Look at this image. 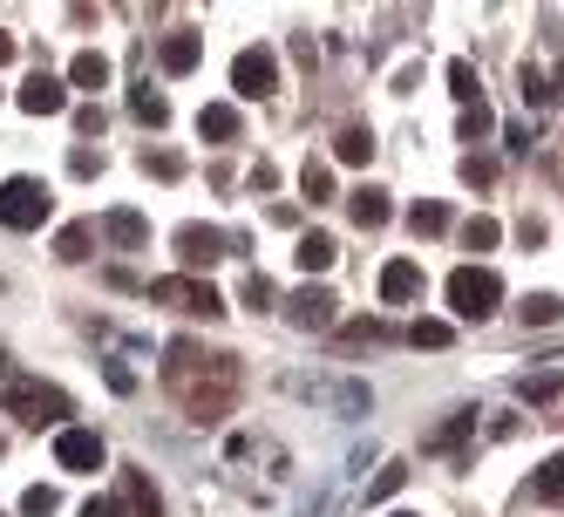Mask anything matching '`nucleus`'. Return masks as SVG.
I'll return each mask as SVG.
<instances>
[{
    "mask_svg": "<svg viewBox=\"0 0 564 517\" xmlns=\"http://www.w3.org/2000/svg\"><path fill=\"white\" fill-rule=\"evenodd\" d=\"M8 416H21L28 429H62V422L75 416V402H68L55 381H28V375H14V381H8Z\"/></svg>",
    "mask_w": 564,
    "mask_h": 517,
    "instance_id": "obj_1",
    "label": "nucleus"
},
{
    "mask_svg": "<svg viewBox=\"0 0 564 517\" xmlns=\"http://www.w3.org/2000/svg\"><path fill=\"white\" fill-rule=\"evenodd\" d=\"M48 212H55V197H48L42 177H8L0 184V225L8 231H42Z\"/></svg>",
    "mask_w": 564,
    "mask_h": 517,
    "instance_id": "obj_2",
    "label": "nucleus"
},
{
    "mask_svg": "<svg viewBox=\"0 0 564 517\" xmlns=\"http://www.w3.org/2000/svg\"><path fill=\"white\" fill-rule=\"evenodd\" d=\"M503 300V280L490 266H456L449 272V306H456V321H490Z\"/></svg>",
    "mask_w": 564,
    "mask_h": 517,
    "instance_id": "obj_3",
    "label": "nucleus"
},
{
    "mask_svg": "<svg viewBox=\"0 0 564 517\" xmlns=\"http://www.w3.org/2000/svg\"><path fill=\"white\" fill-rule=\"evenodd\" d=\"M231 89L246 96V103L272 96V89H279V55H272V49H238V55H231Z\"/></svg>",
    "mask_w": 564,
    "mask_h": 517,
    "instance_id": "obj_4",
    "label": "nucleus"
},
{
    "mask_svg": "<svg viewBox=\"0 0 564 517\" xmlns=\"http://www.w3.org/2000/svg\"><path fill=\"white\" fill-rule=\"evenodd\" d=\"M150 300H156V306H177V313H205V321H218V313H225L218 287L184 280V272H177V280H156V287H150Z\"/></svg>",
    "mask_w": 564,
    "mask_h": 517,
    "instance_id": "obj_5",
    "label": "nucleus"
},
{
    "mask_svg": "<svg viewBox=\"0 0 564 517\" xmlns=\"http://www.w3.org/2000/svg\"><path fill=\"white\" fill-rule=\"evenodd\" d=\"M55 463L75 470V476H89V470L109 463V450H102V435H96V429H62V435H55Z\"/></svg>",
    "mask_w": 564,
    "mask_h": 517,
    "instance_id": "obj_6",
    "label": "nucleus"
},
{
    "mask_svg": "<svg viewBox=\"0 0 564 517\" xmlns=\"http://www.w3.org/2000/svg\"><path fill=\"white\" fill-rule=\"evenodd\" d=\"M14 103H21L28 116H62V109H68V83H62V75H48V68H34Z\"/></svg>",
    "mask_w": 564,
    "mask_h": 517,
    "instance_id": "obj_7",
    "label": "nucleus"
},
{
    "mask_svg": "<svg viewBox=\"0 0 564 517\" xmlns=\"http://www.w3.org/2000/svg\"><path fill=\"white\" fill-rule=\"evenodd\" d=\"M225 246L231 238L218 231V225H177V259L197 272V266H212V259H225Z\"/></svg>",
    "mask_w": 564,
    "mask_h": 517,
    "instance_id": "obj_8",
    "label": "nucleus"
},
{
    "mask_svg": "<svg viewBox=\"0 0 564 517\" xmlns=\"http://www.w3.org/2000/svg\"><path fill=\"white\" fill-rule=\"evenodd\" d=\"M334 293L327 287H300L293 300H286V313H293V327H334Z\"/></svg>",
    "mask_w": 564,
    "mask_h": 517,
    "instance_id": "obj_9",
    "label": "nucleus"
},
{
    "mask_svg": "<svg viewBox=\"0 0 564 517\" xmlns=\"http://www.w3.org/2000/svg\"><path fill=\"white\" fill-rule=\"evenodd\" d=\"M415 293H422V266H415V259H388V266H381V300H388V306H409Z\"/></svg>",
    "mask_w": 564,
    "mask_h": 517,
    "instance_id": "obj_10",
    "label": "nucleus"
},
{
    "mask_svg": "<svg viewBox=\"0 0 564 517\" xmlns=\"http://www.w3.org/2000/svg\"><path fill=\"white\" fill-rule=\"evenodd\" d=\"M347 212H354V225H360V231H381V225H388V191H381V184L347 191Z\"/></svg>",
    "mask_w": 564,
    "mask_h": 517,
    "instance_id": "obj_11",
    "label": "nucleus"
},
{
    "mask_svg": "<svg viewBox=\"0 0 564 517\" xmlns=\"http://www.w3.org/2000/svg\"><path fill=\"white\" fill-rule=\"evenodd\" d=\"M102 238H109V246H123V252H137V246H150V218L143 212H109Z\"/></svg>",
    "mask_w": 564,
    "mask_h": 517,
    "instance_id": "obj_12",
    "label": "nucleus"
},
{
    "mask_svg": "<svg viewBox=\"0 0 564 517\" xmlns=\"http://www.w3.org/2000/svg\"><path fill=\"white\" fill-rule=\"evenodd\" d=\"M123 510L130 517H164V497H156V484L143 470H123Z\"/></svg>",
    "mask_w": 564,
    "mask_h": 517,
    "instance_id": "obj_13",
    "label": "nucleus"
},
{
    "mask_svg": "<svg viewBox=\"0 0 564 517\" xmlns=\"http://www.w3.org/2000/svg\"><path fill=\"white\" fill-rule=\"evenodd\" d=\"M197 55H205V42L197 34H164V49H156V62H164V75H191Z\"/></svg>",
    "mask_w": 564,
    "mask_h": 517,
    "instance_id": "obj_14",
    "label": "nucleus"
},
{
    "mask_svg": "<svg viewBox=\"0 0 564 517\" xmlns=\"http://www.w3.org/2000/svg\"><path fill=\"white\" fill-rule=\"evenodd\" d=\"M334 259H340V246H334L327 231H306L300 246H293V266H300V272H327Z\"/></svg>",
    "mask_w": 564,
    "mask_h": 517,
    "instance_id": "obj_15",
    "label": "nucleus"
},
{
    "mask_svg": "<svg viewBox=\"0 0 564 517\" xmlns=\"http://www.w3.org/2000/svg\"><path fill=\"white\" fill-rule=\"evenodd\" d=\"M197 137L231 143V137H238V109H231V103H205V109H197Z\"/></svg>",
    "mask_w": 564,
    "mask_h": 517,
    "instance_id": "obj_16",
    "label": "nucleus"
},
{
    "mask_svg": "<svg viewBox=\"0 0 564 517\" xmlns=\"http://www.w3.org/2000/svg\"><path fill=\"white\" fill-rule=\"evenodd\" d=\"M68 83L96 96V89L109 83V55H96V49H83V55H75V62H68Z\"/></svg>",
    "mask_w": 564,
    "mask_h": 517,
    "instance_id": "obj_17",
    "label": "nucleus"
},
{
    "mask_svg": "<svg viewBox=\"0 0 564 517\" xmlns=\"http://www.w3.org/2000/svg\"><path fill=\"white\" fill-rule=\"evenodd\" d=\"M497 238H503V225H497L490 212H476V218L463 225V252H497Z\"/></svg>",
    "mask_w": 564,
    "mask_h": 517,
    "instance_id": "obj_18",
    "label": "nucleus"
},
{
    "mask_svg": "<svg viewBox=\"0 0 564 517\" xmlns=\"http://www.w3.org/2000/svg\"><path fill=\"white\" fill-rule=\"evenodd\" d=\"M531 497H538V504H564V450L531 476Z\"/></svg>",
    "mask_w": 564,
    "mask_h": 517,
    "instance_id": "obj_19",
    "label": "nucleus"
},
{
    "mask_svg": "<svg viewBox=\"0 0 564 517\" xmlns=\"http://www.w3.org/2000/svg\"><path fill=\"white\" fill-rule=\"evenodd\" d=\"M334 157H340V164H368V157H375V137L360 130V123H347V130L334 137Z\"/></svg>",
    "mask_w": 564,
    "mask_h": 517,
    "instance_id": "obj_20",
    "label": "nucleus"
},
{
    "mask_svg": "<svg viewBox=\"0 0 564 517\" xmlns=\"http://www.w3.org/2000/svg\"><path fill=\"white\" fill-rule=\"evenodd\" d=\"M89 246H96V225H62V238H55V252H62L68 266H83Z\"/></svg>",
    "mask_w": 564,
    "mask_h": 517,
    "instance_id": "obj_21",
    "label": "nucleus"
},
{
    "mask_svg": "<svg viewBox=\"0 0 564 517\" xmlns=\"http://www.w3.org/2000/svg\"><path fill=\"white\" fill-rule=\"evenodd\" d=\"M409 231H415V238H435V231H449V205H435V197H422V205L409 212Z\"/></svg>",
    "mask_w": 564,
    "mask_h": 517,
    "instance_id": "obj_22",
    "label": "nucleus"
},
{
    "mask_svg": "<svg viewBox=\"0 0 564 517\" xmlns=\"http://www.w3.org/2000/svg\"><path fill=\"white\" fill-rule=\"evenodd\" d=\"M130 109H137V123H150V130H164V123H171V103H164V96H156L150 83H143V89L130 96Z\"/></svg>",
    "mask_w": 564,
    "mask_h": 517,
    "instance_id": "obj_23",
    "label": "nucleus"
},
{
    "mask_svg": "<svg viewBox=\"0 0 564 517\" xmlns=\"http://www.w3.org/2000/svg\"><path fill=\"white\" fill-rule=\"evenodd\" d=\"M449 96H456L463 109L482 103V83H476V68H469V62H449Z\"/></svg>",
    "mask_w": 564,
    "mask_h": 517,
    "instance_id": "obj_24",
    "label": "nucleus"
},
{
    "mask_svg": "<svg viewBox=\"0 0 564 517\" xmlns=\"http://www.w3.org/2000/svg\"><path fill=\"white\" fill-rule=\"evenodd\" d=\"M557 313H564V300H557V293H531V300H523V327H551Z\"/></svg>",
    "mask_w": 564,
    "mask_h": 517,
    "instance_id": "obj_25",
    "label": "nucleus"
},
{
    "mask_svg": "<svg viewBox=\"0 0 564 517\" xmlns=\"http://www.w3.org/2000/svg\"><path fill=\"white\" fill-rule=\"evenodd\" d=\"M300 191L313 197V205H327V197H334V171H327V164H306V171H300Z\"/></svg>",
    "mask_w": 564,
    "mask_h": 517,
    "instance_id": "obj_26",
    "label": "nucleus"
},
{
    "mask_svg": "<svg viewBox=\"0 0 564 517\" xmlns=\"http://www.w3.org/2000/svg\"><path fill=\"white\" fill-rule=\"evenodd\" d=\"M62 510V497L48 491V484H28V497H21V517H55Z\"/></svg>",
    "mask_w": 564,
    "mask_h": 517,
    "instance_id": "obj_27",
    "label": "nucleus"
},
{
    "mask_svg": "<svg viewBox=\"0 0 564 517\" xmlns=\"http://www.w3.org/2000/svg\"><path fill=\"white\" fill-rule=\"evenodd\" d=\"M409 341H415V347H449V341H456V327H449V321H415V327H409Z\"/></svg>",
    "mask_w": 564,
    "mask_h": 517,
    "instance_id": "obj_28",
    "label": "nucleus"
},
{
    "mask_svg": "<svg viewBox=\"0 0 564 517\" xmlns=\"http://www.w3.org/2000/svg\"><path fill=\"white\" fill-rule=\"evenodd\" d=\"M401 476H409V463H388V470L375 476V491H368V504H381V497H394V491H401Z\"/></svg>",
    "mask_w": 564,
    "mask_h": 517,
    "instance_id": "obj_29",
    "label": "nucleus"
},
{
    "mask_svg": "<svg viewBox=\"0 0 564 517\" xmlns=\"http://www.w3.org/2000/svg\"><path fill=\"white\" fill-rule=\"evenodd\" d=\"M238 300H246V306H272V280H265V272H252V280L238 287Z\"/></svg>",
    "mask_w": 564,
    "mask_h": 517,
    "instance_id": "obj_30",
    "label": "nucleus"
},
{
    "mask_svg": "<svg viewBox=\"0 0 564 517\" xmlns=\"http://www.w3.org/2000/svg\"><path fill=\"white\" fill-rule=\"evenodd\" d=\"M517 395H523V402H551V395H557V381H551V375H538V381L523 375V381H517Z\"/></svg>",
    "mask_w": 564,
    "mask_h": 517,
    "instance_id": "obj_31",
    "label": "nucleus"
},
{
    "mask_svg": "<svg viewBox=\"0 0 564 517\" xmlns=\"http://www.w3.org/2000/svg\"><path fill=\"white\" fill-rule=\"evenodd\" d=\"M490 177H497L490 157H463V184H490Z\"/></svg>",
    "mask_w": 564,
    "mask_h": 517,
    "instance_id": "obj_32",
    "label": "nucleus"
},
{
    "mask_svg": "<svg viewBox=\"0 0 564 517\" xmlns=\"http://www.w3.org/2000/svg\"><path fill=\"white\" fill-rule=\"evenodd\" d=\"M482 130H490V109H482V103H476V109H463V143H476Z\"/></svg>",
    "mask_w": 564,
    "mask_h": 517,
    "instance_id": "obj_33",
    "label": "nucleus"
},
{
    "mask_svg": "<svg viewBox=\"0 0 564 517\" xmlns=\"http://www.w3.org/2000/svg\"><path fill=\"white\" fill-rule=\"evenodd\" d=\"M68 171H75V177H96V171H102V157H96V150H75V157H68Z\"/></svg>",
    "mask_w": 564,
    "mask_h": 517,
    "instance_id": "obj_34",
    "label": "nucleus"
},
{
    "mask_svg": "<svg viewBox=\"0 0 564 517\" xmlns=\"http://www.w3.org/2000/svg\"><path fill=\"white\" fill-rule=\"evenodd\" d=\"M75 130H83V137H102V109H96V103L75 109Z\"/></svg>",
    "mask_w": 564,
    "mask_h": 517,
    "instance_id": "obj_35",
    "label": "nucleus"
},
{
    "mask_svg": "<svg viewBox=\"0 0 564 517\" xmlns=\"http://www.w3.org/2000/svg\"><path fill=\"white\" fill-rule=\"evenodd\" d=\"M83 517H123V504H116V497H89Z\"/></svg>",
    "mask_w": 564,
    "mask_h": 517,
    "instance_id": "obj_36",
    "label": "nucleus"
},
{
    "mask_svg": "<svg viewBox=\"0 0 564 517\" xmlns=\"http://www.w3.org/2000/svg\"><path fill=\"white\" fill-rule=\"evenodd\" d=\"M14 62V34H0V68H8Z\"/></svg>",
    "mask_w": 564,
    "mask_h": 517,
    "instance_id": "obj_37",
    "label": "nucleus"
},
{
    "mask_svg": "<svg viewBox=\"0 0 564 517\" xmlns=\"http://www.w3.org/2000/svg\"><path fill=\"white\" fill-rule=\"evenodd\" d=\"M388 517H422V510H388Z\"/></svg>",
    "mask_w": 564,
    "mask_h": 517,
    "instance_id": "obj_38",
    "label": "nucleus"
},
{
    "mask_svg": "<svg viewBox=\"0 0 564 517\" xmlns=\"http://www.w3.org/2000/svg\"><path fill=\"white\" fill-rule=\"evenodd\" d=\"M0 517H8V510H0Z\"/></svg>",
    "mask_w": 564,
    "mask_h": 517,
    "instance_id": "obj_39",
    "label": "nucleus"
},
{
    "mask_svg": "<svg viewBox=\"0 0 564 517\" xmlns=\"http://www.w3.org/2000/svg\"><path fill=\"white\" fill-rule=\"evenodd\" d=\"M0 450H8V443H0Z\"/></svg>",
    "mask_w": 564,
    "mask_h": 517,
    "instance_id": "obj_40",
    "label": "nucleus"
}]
</instances>
